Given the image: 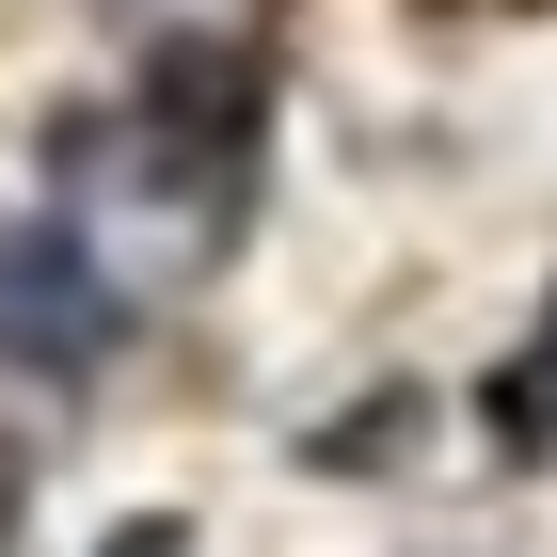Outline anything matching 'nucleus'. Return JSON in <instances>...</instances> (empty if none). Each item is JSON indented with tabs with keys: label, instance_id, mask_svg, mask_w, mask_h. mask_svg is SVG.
<instances>
[{
	"label": "nucleus",
	"instance_id": "1",
	"mask_svg": "<svg viewBox=\"0 0 557 557\" xmlns=\"http://www.w3.org/2000/svg\"><path fill=\"white\" fill-rule=\"evenodd\" d=\"M112 319H128V271L96 256L81 223L0 208V367L16 383H81L96 350H112Z\"/></svg>",
	"mask_w": 557,
	"mask_h": 557
}]
</instances>
